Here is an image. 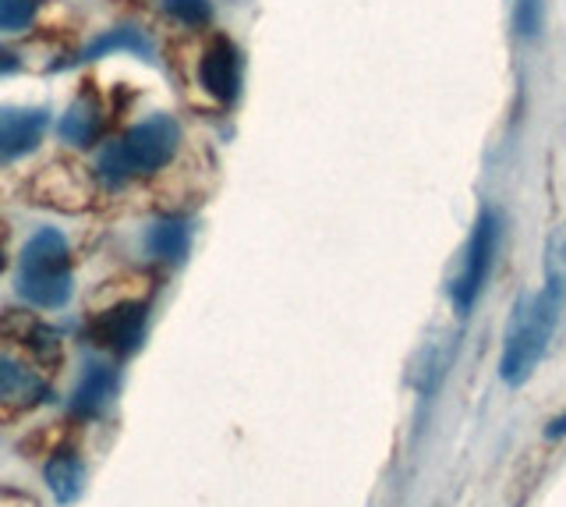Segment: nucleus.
<instances>
[{"label":"nucleus","mask_w":566,"mask_h":507,"mask_svg":"<svg viewBox=\"0 0 566 507\" xmlns=\"http://www.w3.org/2000/svg\"><path fill=\"white\" fill-rule=\"evenodd\" d=\"M563 317H566V224L548 235L545 284L538 291L521 294V302L510 317L503 359H500V373L510 387H524L535 376Z\"/></svg>","instance_id":"f257e3e1"},{"label":"nucleus","mask_w":566,"mask_h":507,"mask_svg":"<svg viewBox=\"0 0 566 507\" xmlns=\"http://www.w3.org/2000/svg\"><path fill=\"white\" fill-rule=\"evenodd\" d=\"M181 143V128L167 114H156L149 121L135 125L124 138L111 143L99 153V178L103 185L120 188L132 178H149L159 167L170 164V156L177 153Z\"/></svg>","instance_id":"f03ea898"},{"label":"nucleus","mask_w":566,"mask_h":507,"mask_svg":"<svg viewBox=\"0 0 566 507\" xmlns=\"http://www.w3.org/2000/svg\"><path fill=\"white\" fill-rule=\"evenodd\" d=\"M71 281L75 277H71V249L64 235L53 227L35 231L18 256V294L40 309H61L71 299Z\"/></svg>","instance_id":"7ed1b4c3"},{"label":"nucleus","mask_w":566,"mask_h":507,"mask_svg":"<svg viewBox=\"0 0 566 507\" xmlns=\"http://www.w3.org/2000/svg\"><path fill=\"white\" fill-rule=\"evenodd\" d=\"M500 241H503V214L485 206L482 214H478L474 231L468 238L464 263H460L457 277L450 281V299L460 317H468L471 306L478 302V294H482L489 273H492V263H495V252H500Z\"/></svg>","instance_id":"20e7f679"},{"label":"nucleus","mask_w":566,"mask_h":507,"mask_svg":"<svg viewBox=\"0 0 566 507\" xmlns=\"http://www.w3.org/2000/svg\"><path fill=\"white\" fill-rule=\"evenodd\" d=\"M146 320H149V302H120L88 320L85 341L106 355L124 359L142 344V338H146Z\"/></svg>","instance_id":"39448f33"},{"label":"nucleus","mask_w":566,"mask_h":507,"mask_svg":"<svg viewBox=\"0 0 566 507\" xmlns=\"http://www.w3.org/2000/svg\"><path fill=\"white\" fill-rule=\"evenodd\" d=\"M50 114L43 107H0V167L29 156L43 143Z\"/></svg>","instance_id":"423d86ee"},{"label":"nucleus","mask_w":566,"mask_h":507,"mask_svg":"<svg viewBox=\"0 0 566 507\" xmlns=\"http://www.w3.org/2000/svg\"><path fill=\"white\" fill-rule=\"evenodd\" d=\"M0 341H14L18 348H25V352L40 365H46V370L61 365V334L35 317H29V312H8V317L0 320Z\"/></svg>","instance_id":"0eeeda50"},{"label":"nucleus","mask_w":566,"mask_h":507,"mask_svg":"<svg viewBox=\"0 0 566 507\" xmlns=\"http://www.w3.org/2000/svg\"><path fill=\"white\" fill-rule=\"evenodd\" d=\"M199 79L220 103H234L241 93V54L227 37H217L199 61Z\"/></svg>","instance_id":"6e6552de"},{"label":"nucleus","mask_w":566,"mask_h":507,"mask_svg":"<svg viewBox=\"0 0 566 507\" xmlns=\"http://www.w3.org/2000/svg\"><path fill=\"white\" fill-rule=\"evenodd\" d=\"M50 401V383L18 359H0V408L29 412Z\"/></svg>","instance_id":"1a4fd4ad"},{"label":"nucleus","mask_w":566,"mask_h":507,"mask_svg":"<svg viewBox=\"0 0 566 507\" xmlns=\"http://www.w3.org/2000/svg\"><path fill=\"white\" fill-rule=\"evenodd\" d=\"M114 394H117V370L111 362H93L78 380L71 412L78 418H96L106 405H111Z\"/></svg>","instance_id":"9d476101"},{"label":"nucleus","mask_w":566,"mask_h":507,"mask_svg":"<svg viewBox=\"0 0 566 507\" xmlns=\"http://www.w3.org/2000/svg\"><path fill=\"white\" fill-rule=\"evenodd\" d=\"M99 132H103V103L93 90H85L64 114L61 138L71 146H88V143H96Z\"/></svg>","instance_id":"9b49d317"},{"label":"nucleus","mask_w":566,"mask_h":507,"mask_svg":"<svg viewBox=\"0 0 566 507\" xmlns=\"http://www.w3.org/2000/svg\"><path fill=\"white\" fill-rule=\"evenodd\" d=\"M46 486L57 504H75L82 497V483H85V465L75 451H57L43 468Z\"/></svg>","instance_id":"f8f14e48"},{"label":"nucleus","mask_w":566,"mask_h":507,"mask_svg":"<svg viewBox=\"0 0 566 507\" xmlns=\"http://www.w3.org/2000/svg\"><path fill=\"white\" fill-rule=\"evenodd\" d=\"M117 50H124V54H135V58H142V61H149V58H153V43H149L146 37H142V29L120 25V29H111V32H106V37H96L75 61H99V58L117 54Z\"/></svg>","instance_id":"ddd939ff"},{"label":"nucleus","mask_w":566,"mask_h":507,"mask_svg":"<svg viewBox=\"0 0 566 507\" xmlns=\"http://www.w3.org/2000/svg\"><path fill=\"white\" fill-rule=\"evenodd\" d=\"M188 245H191V231L185 220H156L146 235L149 256L164 259V263H181L188 256Z\"/></svg>","instance_id":"4468645a"},{"label":"nucleus","mask_w":566,"mask_h":507,"mask_svg":"<svg viewBox=\"0 0 566 507\" xmlns=\"http://www.w3.org/2000/svg\"><path fill=\"white\" fill-rule=\"evenodd\" d=\"M170 19H177L188 29H206L212 22V4L209 0H159Z\"/></svg>","instance_id":"2eb2a0df"},{"label":"nucleus","mask_w":566,"mask_h":507,"mask_svg":"<svg viewBox=\"0 0 566 507\" xmlns=\"http://www.w3.org/2000/svg\"><path fill=\"white\" fill-rule=\"evenodd\" d=\"M43 0H0V29L4 32H18L29 29L40 14Z\"/></svg>","instance_id":"dca6fc26"},{"label":"nucleus","mask_w":566,"mask_h":507,"mask_svg":"<svg viewBox=\"0 0 566 507\" xmlns=\"http://www.w3.org/2000/svg\"><path fill=\"white\" fill-rule=\"evenodd\" d=\"M513 29H517L524 40L538 37V29H542V0H517V4H513Z\"/></svg>","instance_id":"f3484780"},{"label":"nucleus","mask_w":566,"mask_h":507,"mask_svg":"<svg viewBox=\"0 0 566 507\" xmlns=\"http://www.w3.org/2000/svg\"><path fill=\"white\" fill-rule=\"evenodd\" d=\"M14 68H18V58L11 54L8 46H0V75H4V72H14Z\"/></svg>","instance_id":"a211bd4d"},{"label":"nucleus","mask_w":566,"mask_h":507,"mask_svg":"<svg viewBox=\"0 0 566 507\" xmlns=\"http://www.w3.org/2000/svg\"><path fill=\"white\" fill-rule=\"evenodd\" d=\"M545 436H553V441H556V436H566V412H563V415H556L553 423H548Z\"/></svg>","instance_id":"6ab92c4d"},{"label":"nucleus","mask_w":566,"mask_h":507,"mask_svg":"<svg viewBox=\"0 0 566 507\" xmlns=\"http://www.w3.org/2000/svg\"><path fill=\"white\" fill-rule=\"evenodd\" d=\"M0 270H4V252H0Z\"/></svg>","instance_id":"aec40b11"}]
</instances>
